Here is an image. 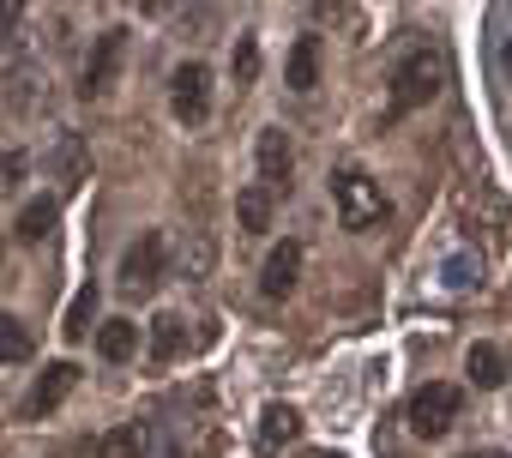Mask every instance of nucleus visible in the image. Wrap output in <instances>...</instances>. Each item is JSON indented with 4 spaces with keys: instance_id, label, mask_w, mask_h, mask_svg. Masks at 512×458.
Segmentation results:
<instances>
[{
    "instance_id": "obj_1",
    "label": "nucleus",
    "mask_w": 512,
    "mask_h": 458,
    "mask_svg": "<svg viewBox=\"0 0 512 458\" xmlns=\"http://www.w3.org/2000/svg\"><path fill=\"white\" fill-rule=\"evenodd\" d=\"M440 79H446V61H440V49H410V55L392 67L386 127H392V121H404V115H416V109H428V103L440 97Z\"/></svg>"
},
{
    "instance_id": "obj_2",
    "label": "nucleus",
    "mask_w": 512,
    "mask_h": 458,
    "mask_svg": "<svg viewBox=\"0 0 512 458\" xmlns=\"http://www.w3.org/2000/svg\"><path fill=\"white\" fill-rule=\"evenodd\" d=\"M332 205H338V223L356 229V236H368V229H380V223L392 217V199H386L380 181H368L362 169L332 175Z\"/></svg>"
},
{
    "instance_id": "obj_3",
    "label": "nucleus",
    "mask_w": 512,
    "mask_h": 458,
    "mask_svg": "<svg viewBox=\"0 0 512 458\" xmlns=\"http://www.w3.org/2000/svg\"><path fill=\"white\" fill-rule=\"evenodd\" d=\"M464 416V386H452V380H428V386H416L410 392V434L416 440H440V434H452V422Z\"/></svg>"
},
{
    "instance_id": "obj_4",
    "label": "nucleus",
    "mask_w": 512,
    "mask_h": 458,
    "mask_svg": "<svg viewBox=\"0 0 512 458\" xmlns=\"http://www.w3.org/2000/svg\"><path fill=\"white\" fill-rule=\"evenodd\" d=\"M169 115H175L181 127H199V121L211 115V67H205V61H181V67L169 73Z\"/></svg>"
},
{
    "instance_id": "obj_5",
    "label": "nucleus",
    "mask_w": 512,
    "mask_h": 458,
    "mask_svg": "<svg viewBox=\"0 0 512 458\" xmlns=\"http://www.w3.org/2000/svg\"><path fill=\"white\" fill-rule=\"evenodd\" d=\"M163 260H169V248H163V236H157V229H145V236L121 254V290L127 296H139V290H157V278H163Z\"/></svg>"
},
{
    "instance_id": "obj_6",
    "label": "nucleus",
    "mask_w": 512,
    "mask_h": 458,
    "mask_svg": "<svg viewBox=\"0 0 512 458\" xmlns=\"http://www.w3.org/2000/svg\"><path fill=\"white\" fill-rule=\"evenodd\" d=\"M73 386H79V362H49V368L37 374V386L25 392L19 416H25V422H37V416H55V410L73 398Z\"/></svg>"
},
{
    "instance_id": "obj_7",
    "label": "nucleus",
    "mask_w": 512,
    "mask_h": 458,
    "mask_svg": "<svg viewBox=\"0 0 512 458\" xmlns=\"http://www.w3.org/2000/svg\"><path fill=\"white\" fill-rule=\"evenodd\" d=\"M253 157H260V187H266V193H284V187H290L296 151H290V133H284V127H260V139H253Z\"/></svg>"
},
{
    "instance_id": "obj_8",
    "label": "nucleus",
    "mask_w": 512,
    "mask_h": 458,
    "mask_svg": "<svg viewBox=\"0 0 512 458\" xmlns=\"http://www.w3.org/2000/svg\"><path fill=\"white\" fill-rule=\"evenodd\" d=\"M296 278H302V242H278L272 254H266V266H260V296L266 302H284L290 290H296Z\"/></svg>"
},
{
    "instance_id": "obj_9",
    "label": "nucleus",
    "mask_w": 512,
    "mask_h": 458,
    "mask_svg": "<svg viewBox=\"0 0 512 458\" xmlns=\"http://www.w3.org/2000/svg\"><path fill=\"white\" fill-rule=\"evenodd\" d=\"M121 55H127V31H103L97 49H91V61H85V97H103V91L115 85Z\"/></svg>"
},
{
    "instance_id": "obj_10",
    "label": "nucleus",
    "mask_w": 512,
    "mask_h": 458,
    "mask_svg": "<svg viewBox=\"0 0 512 458\" xmlns=\"http://www.w3.org/2000/svg\"><path fill=\"white\" fill-rule=\"evenodd\" d=\"M296 434H302V416H296V404H266V410H260V428H253L260 452H284Z\"/></svg>"
},
{
    "instance_id": "obj_11",
    "label": "nucleus",
    "mask_w": 512,
    "mask_h": 458,
    "mask_svg": "<svg viewBox=\"0 0 512 458\" xmlns=\"http://www.w3.org/2000/svg\"><path fill=\"white\" fill-rule=\"evenodd\" d=\"M55 223H61V193H37V199H25V211H19L13 229H19V242H25V248H37Z\"/></svg>"
},
{
    "instance_id": "obj_12",
    "label": "nucleus",
    "mask_w": 512,
    "mask_h": 458,
    "mask_svg": "<svg viewBox=\"0 0 512 458\" xmlns=\"http://www.w3.org/2000/svg\"><path fill=\"white\" fill-rule=\"evenodd\" d=\"M284 85L302 91V97L320 85V37H296V49L284 55Z\"/></svg>"
},
{
    "instance_id": "obj_13",
    "label": "nucleus",
    "mask_w": 512,
    "mask_h": 458,
    "mask_svg": "<svg viewBox=\"0 0 512 458\" xmlns=\"http://www.w3.org/2000/svg\"><path fill=\"white\" fill-rule=\"evenodd\" d=\"M464 374H470V386H482V392H494V386H506V356H500V344H488V338H476V344L464 350Z\"/></svg>"
},
{
    "instance_id": "obj_14",
    "label": "nucleus",
    "mask_w": 512,
    "mask_h": 458,
    "mask_svg": "<svg viewBox=\"0 0 512 458\" xmlns=\"http://www.w3.org/2000/svg\"><path fill=\"white\" fill-rule=\"evenodd\" d=\"M235 223H241V236H266V229H272V193L260 181L235 193Z\"/></svg>"
},
{
    "instance_id": "obj_15",
    "label": "nucleus",
    "mask_w": 512,
    "mask_h": 458,
    "mask_svg": "<svg viewBox=\"0 0 512 458\" xmlns=\"http://www.w3.org/2000/svg\"><path fill=\"white\" fill-rule=\"evenodd\" d=\"M97 356L103 362H133L139 356V326L133 320H103L97 326Z\"/></svg>"
},
{
    "instance_id": "obj_16",
    "label": "nucleus",
    "mask_w": 512,
    "mask_h": 458,
    "mask_svg": "<svg viewBox=\"0 0 512 458\" xmlns=\"http://www.w3.org/2000/svg\"><path fill=\"white\" fill-rule=\"evenodd\" d=\"M181 344H187V326H181V314H157V320H151V332H145V350H151V362H175V356H181Z\"/></svg>"
},
{
    "instance_id": "obj_17",
    "label": "nucleus",
    "mask_w": 512,
    "mask_h": 458,
    "mask_svg": "<svg viewBox=\"0 0 512 458\" xmlns=\"http://www.w3.org/2000/svg\"><path fill=\"white\" fill-rule=\"evenodd\" d=\"M91 320H97V284H85L73 302H67V320H61V338L67 344H79V338H91Z\"/></svg>"
},
{
    "instance_id": "obj_18",
    "label": "nucleus",
    "mask_w": 512,
    "mask_h": 458,
    "mask_svg": "<svg viewBox=\"0 0 512 458\" xmlns=\"http://www.w3.org/2000/svg\"><path fill=\"white\" fill-rule=\"evenodd\" d=\"M37 344H31V326L19 314H0V362H31Z\"/></svg>"
},
{
    "instance_id": "obj_19",
    "label": "nucleus",
    "mask_w": 512,
    "mask_h": 458,
    "mask_svg": "<svg viewBox=\"0 0 512 458\" xmlns=\"http://www.w3.org/2000/svg\"><path fill=\"white\" fill-rule=\"evenodd\" d=\"M97 458H145V428H139V422L109 428V434H103V446H97Z\"/></svg>"
},
{
    "instance_id": "obj_20",
    "label": "nucleus",
    "mask_w": 512,
    "mask_h": 458,
    "mask_svg": "<svg viewBox=\"0 0 512 458\" xmlns=\"http://www.w3.org/2000/svg\"><path fill=\"white\" fill-rule=\"evenodd\" d=\"M55 169H61V187H79L85 181V145H79V133H67L55 145Z\"/></svg>"
},
{
    "instance_id": "obj_21",
    "label": "nucleus",
    "mask_w": 512,
    "mask_h": 458,
    "mask_svg": "<svg viewBox=\"0 0 512 458\" xmlns=\"http://www.w3.org/2000/svg\"><path fill=\"white\" fill-rule=\"evenodd\" d=\"M229 73H235V85H253V73H260V43H253V37H241V43H235Z\"/></svg>"
},
{
    "instance_id": "obj_22",
    "label": "nucleus",
    "mask_w": 512,
    "mask_h": 458,
    "mask_svg": "<svg viewBox=\"0 0 512 458\" xmlns=\"http://www.w3.org/2000/svg\"><path fill=\"white\" fill-rule=\"evenodd\" d=\"M19 19H25V13L13 7V0H0V43H7V37L19 31Z\"/></svg>"
},
{
    "instance_id": "obj_23",
    "label": "nucleus",
    "mask_w": 512,
    "mask_h": 458,
    "mask_svg": "<svg viewBox=\"0 0 512 458\" xmlns=\"http://www.w3.org/2000/svg\"><path fill=\"white\" fill-rule=\"evenodd\" d=\"M464 458H506V452H494V446H482V452H464Z\"/></svg>"
},
{
    "instance_id": "obj_24",
    "label": "nucleus",
    "mask_w": 512,
    "mask_h": 458,
    "mask_svg": "<svg viewBox=\"0 0 512 458\" xmlns=\"http://www.w3.org/2000/svg\"><path fill=\"white\" fill-rule=\"evenodd\" d=\"M320 458H338V452H320Z\"/></svg>"
}]
</instances>
